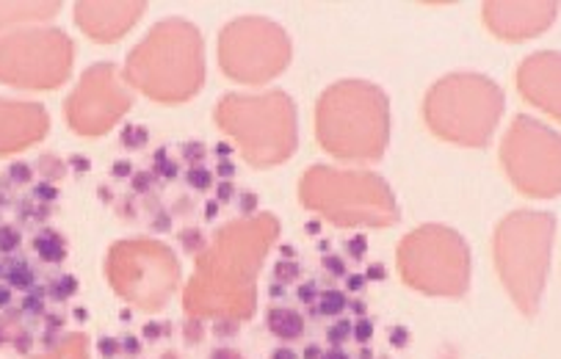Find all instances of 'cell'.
I'll list each match as a JSON object with an SVG mask.
<instances>
[{"label":"cell","mask_w":561,"mask_h":359,"mask_svg":"<svg viewBox=\"0 0 561 359\" xmlns=\"http://www.w3.org/2000/svg\"><path fill=\"white\" fill-rule=\"evenodd\" d=\"M210 359H241V354H236V351H227V348H219V351L214 354V357Z\"/></svg>","instance_id":"obj_38"},{"label":"cell","mask_w":561,"mask_h":359,"mask_svg":"<svg viewBox=\"0 0 561 359\" xmlns=\"http://www.w3.org/2000/svg\"><path fill=\"white\" fill-rule=\"evenodd\" d=\"M388 337H390V346L393 348L410 346V329H407V326H390Z\"/></svg>","instance_id":"obj_26"},{"label":"cell","mask_w":561,"mask_h":359,"mask_svg":"<svg viewBox=\"0 0 561 359\" xmlns=\"http://www.w3.org/2000/svg\"><path fill=\"white\" fill-rule=\"evenodd\" d=\"M50 128L47 111L39 103L0 100V155L36 144Z\"/></svg>","instance_id":"obj_16"},{"label":"cell","mask_w":561,"mask_h":359,"mask_svg":"<svg viewBox=\"0 0 561 359\" xmlns=\"http://www.w3.org/2000/svg\"><path fill=\"white\" fill-rule=\"evenodd\" d=\"M299 199L335 227L390 230L401 219L393 188L365 169L313 166L301 174Z\"/></svg>","instance_id":"obj_5"},{"label":"cell","mask_w":561,"mask_h":359,"mask_svg":"<svg viewBox=\"0 0 561 359\" xmlns=\"http://www.w3.org/2000/svg\"><path fill=\"white\" fill-rule=\"evenodd\" d=\"M346 252H348V257H352V260H363L365 252H368V235H365V232H359V235L348 238Z\"/></svg>","instance_id":"obj_24"},{"label":"cell","mask_w":561,"mask_h":359,"mask_svg":"<svg viewBox=\"0 0 561 359\" xmlns=\"http://www.w3.org/2000/svg\"><path fill=\"white\" fill-rule=\"evenodd\" d=\"M374 359H377V357H374ZM379 359H390V357H379Z\"/></svg>","instance_id":"obj_48"},{"label":"cell","mask_w":561,"mask_h":359,"mask_svg":"<svg viewBox=\"0 0 561 359\" xmlns=\"http://www.w3.org/2000/svg\"><path fill=\"white\" fill-rule=\"evenodd\" d=\"M125 147H130V150H139V147L147 144V128H125Z\"/></svg>","instance_id":"obj_25"},{"label":"cell","mask_w":561,"mask_h":359,"mask_svg":"<svg viewBox=\"0 0 561 359\" xmlns=\"http://www.w3.org/2000/svg\"><path fill=\"white\" fill-rule=\"evenodd\" d=\"M352 310H354V315H359V319H365V313H368L365 302H352Z\"/></svg>","instance_id":"obj_42"},{"label":"cell","mask_w":561,"mask_h":359,"mask_svg":"<svg viewBox=\"0 0 561 359\" xmlns=\"http://www.w3.org/2000/svg\"><path fill=\"white\" fill-rule=\"evenodd\" d=\"M277 235L279 221L268 213L216 232L185 288V310L194 319H249L257 304V271Z\"/></svg>","instance_id":"obj_1"},{"label":"cell","mask_w":561,"mask_h":359,"mask_svg":"<svg viewBox=\"0 0 561 359\" xmlns=\"http://www.w3.org/2000/svg\"><path fill=\"white\" fill-rule=\"evenodd\" d=\"M183 155H185V161L197 163V161H203L205 147L199 144V141H192V144H185V147H183Z\"/></svg>","instance_id":"obj_30"},{"label":"cell","mask_w":561,"mask_h":359,"mask_svg":"<svg viewBox=\"0 0 561 359\" xmlns=\"http://www.w3.org/2000/svg\"><path fill=\"white\" fill-rule=\"evenodd\" d=\"M365 282H368V279H365V274H348L346 277V288L352 290V293H359V290L365 288Z\"/></svg>","instance_id":"obj_32"},{"label":"cell","mask_w":561,"mask_h":359,"mask_svg":"<svg viewBox=\"0 0 561 359\" xmlns=\"http://www.w3.org/2000/svg\"><path fill=\"white\" fill-rule=\"evenodd\" d=\"M150 183H152V174H136L134 177V186L139 188V192H147V188H150Z\"/></svg>","instance_id":"obj_34"},{"label":"cell","mask_w":561,"mask_h":359,"mask_svg":"<svg viewBox=\"0 0 561 359\" xmlns=\"http://www.w3.org/2000/svg\"><path fill=\"white\" fill-rule=\"evenodd\" d=\"M130 94L122 86L114 65H94L83 72L76 92L67 97L65 116L76 134L98 139L128 114Z\"/></svg>","instance_id":"obj_13"},{"label":"cell","mask_w":561,"mask_h":359,"mask_svg":"<svg viewBox=\"0 0 561 359\" xmlns=\"http://www.w3.org/2000/svg\"><path fill=\"white\" fill-rule=\"evenodd\" d=\"M348 337H352V321L346 319H341L335 326H330V332H327V340H330L332 348H341Z\"/></svg>","instance_id":"obj_22"},{"label":"cell","mask_w":561,"mask_h":359,"mask_svg":"<svg viewBox=\"0 0 561 359\" xmlns=\"http://www.w3.org/2000/svg\"><path fill=\"white\" fill-rule=\"evenodd\" d=\"M348 308V299L346 293H341V290H324V293H319V304H316V310H319L321 315H341L343 310Z\"/></svg>","instance_id":"obj_20"},{"label":"cell","mask_w":561,"mask_h":359,"mask_svg":"<svg viewBox=\"0 0 561 359\" xmlns=\"http://www.w3.org/2000/svg\"><path fill=\"white\" fill-rule=\"evenodd\" d=\"M274 359H296V354L290 351V348H277V351L272 354Z\"/></svg>","instance_id":"obj_41"},{"label":"cell","mask_w":561,"mask_h":359,"mask_svg":"<svg viewBox=\"0 0 561 359\" xmlns=\"http://www.w3.org/2000/svg\"><path fill=\"white\" fill-rule=\"evenodd\" d=\"M241 202H243V213H252V210H255V205H257V197H255V194H243Z\"/></svg>","instance_id":"obj_35"},{"label":"cell","mask_w":561,"mask_h":359,"mask_svg":"<svg viewBox=\"0 0 561 359\" xmlns=\"http://www.w3.org/2000/svg\"><path fill=\"white\" fill-rule=\"evenodd\" d=\"M321 359H352V357H348V354L343 351V348H330V351H327V354H321Z\"/></svg>","instance_id":"obj_37"},{"label":"cell","mask_w":561,"mask_h":359,"mask_svg":"<svg viewBox=\"0 0 561 359\" xmlns=\"http://www.w3.org/2000/svg\"><path fill=\"white\" fill-rule=\"evenodd\" d=\"M216 125L257 169L279 166L296 150V105L283 92L230 94L216 105Z\"/></svg>","instance_id":"obj_7"},{"label":"cell","mask_w":561,"mask_h":359,"mask_svg":"<svg viewBox=\"0 0 561 359\" xmlns=\"http://www.w3.org/2000/svg\"><path fill=\"white\" fill-rule=\"evenodd\" d=\"M183 241H185V246H188V252H197L199 250V246H197V232H194V230L185 232Z\"/></svg>","instance_id":"obj_36"},{"label":"cell","mask_w":561,"mask_h":359,"mask_svg":"<svg viewBox=\"0 0 561 359\" xmlns=\"http://www.w3.org/2000/svg\"><path fill=\"white\" fill-rule=\"evenodd\" d=\"M100 351H103L105 357H111V354H116V343H111L108 337H105V340L100 343Z\"/></svg>","instance_id":"obj_39"},{"label":"cell","mask_w":561,"mask_h":359,"mask_svg":"<svg viewBox=\"0 0 561 359\" xmlns=\"http://www.w3.org/2000/svg\"><path fill=\"white\" fill-rule=\"evenodd\" d=\"M504 116V92L479 72L440 78L423 100V123L440 141L484 147Z\"/></svg>","instance_id":"obj_6"},{"label":"cell","mask_w":561,"mask_h":359,"mask_svg":"<svg viewBox=\"0 0 561 359\" xmlns=\"http://www.w3.org/2000/svg\"><path fill=\"white\" fill-rule=\"evenodd\" d=\"M396 266L415 293L462 299L470 288V246L454 227L426 224L412 230L399 244Z\"/></svg>","instance_id":"obj_8"},{"label":"cell","mask_w":561,"mask_h":359,"mask_svg":"<svg viewBox=\"0 0 561 359\" xmlns=\"http://www.w3.org/2000/svg\"><path fill=\"white\" fill-rule=\"evenodd\" d=\"M501 166L523 197H559V134L534 116H517L501 141Z\"/></svg>","instance_id":"obj_11"},{"label":"cell","mask_w":561,"mask_h":359,"mask_svg":"<svg viewBox=\"0 0 561 359\" xmlns=\"http://www.w3.org/2000/svg\"><path fill=\"white\" fill-rule=\"evenodd\" d=\"M188 183H192L194 188H210V172H205V169H192V172H188Z\"/></svg>","instance_id":"obj_29"},{"label":"cell","mask_w":561,"mask_h":359,"mask_svg":"<svg viewBox=\"0 0 561 359\" xmlns=\"http://www.w3.org/2000/svg\"><path fill=\"white\" fill-rule=\"evenodd\" d=\"M230 194H232V186H230V183H227V186H221V188H219V197H221V199H227V197H230Z\"/></svg>","instance_id":"obj_46"},{"label":"cell","mask_w":561,"mask_h":359,"mask_svg":"<svg viewBox=\"0 0 561 359\" xmlns=\"http://www.w3.org/2000/svg\"><path fill=\"white\" fill-rule=\"evenodd\" d=\"M288 34L266 18L232 20L219 36V65L238 83H266L290 65Z\"/></svg>","instance_id":"obj_12"},{"label":"cell","mask_w":561,"mask_h":359,"mask_svg":"<svg viewBox=\"0 0 561 359\" xmlns=\"http://www.w3.org/2000/svg\"><path fill=\"white\" fill-rule=\"evenodd\" d=\"M556 216L542 210H515L495 227L492 257L501 285L526 319L539 313L550 260H553Z\"/></svg>","instance_id":"obj_4"},{"label":"cell","mask_w":561,"mask_h":359,"mask_svg":"<svg viewBox=\"0 0 561 359\" xmlns=\"http://www.w3.org/2000/svg\"><path fill=\"white\" fill-rule=\"evenodd\" d=\"M559 70L561 58L553 50L534 53L517 67V92L523 94V100L542 114L556 116V119L561 116Z\"/></svg>","instance_id":"obj_15"},{"label":"cell","mask_w":561,"mask_h":359,"mask_svg":"<svg viewBox=\"0 0 561 359\" xmlns=\"http://www.w3.org/2000/svg\"><path fill=\"white\" fill-rule=\"evenodd\" d=\"M321 266H324L327 274H332V277H346V263H343V257L324 255V260H321Z\"/></svg>","instance_id":"obj_27"},{"label":"cell","mask_w":561,"mask_h":359,"mask_svg":"<svg viewBox=\"0 0 561 359\" xmlns=\"http://www.w3.org/2000/svg\"><path fill=\"white\" fill-rule=\"evenodd\" d=\"M61 3H0V28L56 18Z\"/></svg>","instance_id":"obj_18"},{"label":"cell","mask_w":561,"mask_h":359,"mask_svg":"<svg viewBox=\"0 0 561 359\" xmlns=\"http://www.w3.org/2000/svg\"><path fill=\"white\" fill-rule=\"evenodd\" d=\"M266 324H268V329L279 337V340H299V337L305 335V319H301V315L290 308L268 310Z\"/></svg>","instance_id":"obj_19"},{"label":"cell","mask_w":561,"mask_h":359,"mask_svg":"<svg viewBox=\"0 0 561 359\" xmlns=\"http://www.w3.org/2000/svg\"><path fill=\"white\" fill-rule=\"evenodd\" d=\"M125 81L158 103H185L205 83L203 36L185 20H163L125 61Z\"/></svg>","instance_id":"obj_3"},{"label":"cell","mask_w":561,"mask_h":359,"mask_svg":"<svg viewBox=\"0 0 561 359\" xmlns=\"http://www.w3.org/2000/svg\"><path fill=\"white\" fill-rule=\"evenodd\" d=\"M111 288L141 310H161L180 282V266L172 252L156 241H122L111 246L105 260Z\"/></svg>","instance_id":"obj_10"},{"label":"cell","mask_w":561,"mask_h":359,"mask_svg":"<svg viewBox=\"0 0 561 359\" xmlns=\"http://www.w3.org/2000/svg\"><path fill=\"white\" fill-rule=\"evenodd\" d=\"M319 230H321L319 221H310V224H307V232H310V235H319Z\"/></svg>","instance_id":"obj_45"},{"label":"cell","mask_w":561,"mask_h":359,"mask_svg":"<svg viewBox=\"0 0 561 359\" xmlns=\"http://www.w3.org/2000/svg\"><path fill=\"white\" fill-rule=\"evenodd\" d=\"M70 36L58 28H18L0 36V83L18 89H56L70 78Z\"/></svg>","instance_id":"obj_9"},{"label":"cell","mask_w":561,"mask_h":359,"mask_svg":"<svg viewBox=\"0 0 561 359\" xmlns=\"http://www.w3.org/2000/svg\"><path fill=\"white\" fill-rule=\"evenodd\" d=\"M147 3H76V23L87 36L98 42H116L128 34Z\"/></svg>","instance_id":"obj_17"},{"label":"cell","mask_w":561,"mask_h":359,"mask_svg":"<svg viewBox=\"0 0 561 359\" xmlns=\"http://www.w3.org/2000/svg\"><path fill=\"white\" fill-rule=\"evenodd\" d=\"M42 359H87V343L81 335H70L53 354Z\"/></svg>","instance_id":"obj_21"},{"label":"cell","mask_w":561,"mask_h":359,"mask_svg":"<svg viewBox=\"0 0 561 359\" xmlns=\"http://www.w3.org/2000/svg\"><path fill=\"white\" fill-rule=\"evenodd\" d=\"M274 271H277L279 282H294V279H299V266H296V263L283 260V263H277V268H274Z\"/></svg>","instance_id":"obj_28"},{"label":"cell","mask_w":561,"mask_h":359,"mask_svg":"<svg viewBox=\"0 0 561 359\" xmlns=\"http://www.w3.org/2000/svg\"><path fill=\"white\" fill-rule=\"evenodd\" d=\"M321 354H324V351H321L319 346H307L305 348V359H321Z\"/></svg>","instance_id":"obj_40"},{"label":"cell","mask_w":561,"mask_h":359,"mask_svg":"<svg viewBox=\"0 0 561 359\" xmlns=\"http://www.w3.org/2000/svg\"><path fill=\"white\" fill-rule=\"evenodd\" d=\"M219 174H221V177H230V174H232V163L221 161V163H219Z\"/></svg>","instance_id":"obj_43"},{"label":"cell","mask_w":561,"mask_h":359,"mask_svg":"<svg viewBox=\"0 0 561 359\" xmlns=\"http://www.w3.org/2000/svg\"><path fill=\"white\" fill-rule=\"evenodd\" d=\"M559 18V3H484L481 20L492 36L504 42H526L542 36Z\"/></svg>","instance_id":"obj_14"},{"label":"cell","mask_w":561,"mask_h":359,"mask_svg":"<svg viewBox=\"0 0 561 359\" xmlns=\"http://www.w3.org/2000/svg\"><path fill=\"white\" fill-rule=\"evenodd\" d=\"M299 299L305 304H313L316 299H319V293H316V282H305V285H301V288H299Z\"/></svg>","instance_id":"obj_31"},{"label":"cell","mask_w":561,"mask_h":359,"mask_svg":"<svg viewBox=\"0 0 561 359\" xmlns=\"http://www.w3.org/2000/svg\"><path fill=\"white\" fill-rule=\"evenodd\" d=\"M370 337H374V321L370 319H357L352 324V340H357L359 346H368Z\"/></svg>","instance_id":"obj_23"},{"label":"cell","mask_w":561,"mask_h":359,"mask_svg":"<svg viewBox=\"0 0 561 359\" xmlns=\"http://www.w3.org/2000/svg\"><path fill=\"white\" fill-rule=\"evenodd\" d=\"M316 136L337 161H379L390 141L388 94L370 81L332 83L316 105Z\"/></svg>","instance_id":"obj_2"},{"label":"cell","mask_w":561,"mask_h":359,"mask_svg":"<svg viewBox=\"0 0 561 359\" xmlns=\"http://www.w3.org/2000/svg\"><path fill=\"white\" fill-rule=\"evenodd\" d=\"M128 172H130V163H119V166H114V174H119V177H125Z\"/></svg>","instance_id":"obj_44"},{"label":"cell","mask_w":561,"mask_h":359,"mask_svg":"<svg viewBox=\"0 0 561 359\" xmlns=\"http://www.w3.org/2000/svg\"><path fill=\"white\" fill-rule=\"evenodd\" d=\"M388 277V271H385L382 263H370L368 271H365V279H385Z\"/></svg>","instance_id":"obj_33"},{"label":"cell","mask_w":561,"mask_h":359,"mask_svg":"<svg viewBox=\"0 0 561 359\" xmlns=\"http://www.w3.org/2000/svg\"><path fill=\"white\" fill-rule=\"evenodd\" d=\"M357 359H374V351H370L368 346H363V351H359Z\"/></svg>","instance_id":"obj_47"}]
</instances>
